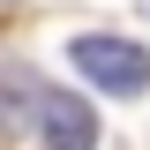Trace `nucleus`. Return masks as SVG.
Returning a JSON list of instances; mask_svg holds the SVG:
<instances>
[{"instance_id": "1", "label": "nucleus", "mask_w": 150, "mask_h": 150, "mask_svg": "<svg viewBox=\"0 0 150 150\" xmlns=\"http://www.w3.org/2000/svg\"><path fill=\"white\" fill-rule=\"evenodd\" d=\"M68 60L90 75L105 98H143V90H150V53L135 45V38L90 30V38H75V45H68Z\"/></svg>"}, {"instance_id": "2", "label": "nucleus", "mask_w": 150, "mask_h": 150, "mask_svg": "<svg viewBox=\"0 0 150 150\" xmlns=\"http://www.w3.org/2000/svg\"><path fill=\"white\" fill-rule=\"evenodd\" d=\"M30 112H38V135H45V150H98V112H90V98L38 83Z\"/></svg>"}, {"instance_id": "3", "label": "nucleus", "mask_w": 150, "mask_h": 150, "mask_svg": "<svg viewBox=\"0 0 150 150\" xmlns=\"http://www.w3.org/2000/svg\"><path fill=\"white\" fill-rule=\"evenodd\" d=\"M143 15H150V0H143Z\"/></svg>"}]
</instances>
